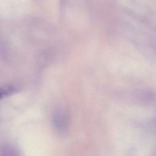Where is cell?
Returning <instances> with one entry per match:
<instances>
[{"instance_id": "1", "label": "cell", "mask_w": 156, "mask_h": 156, "mask_svg": "<svg viewBox=\"0 0 156 156\" xmlns=\"http://www.w3.org/2000/svg\"><path fill=\"white\" fill-rule=\"evenodd\" d=\"M2 148L0 156H19L15 149L10 146H4Z\"/></svg>"}, {"instance_id": "2", "label": "cell", "mask_w": 156, "mask_h": 156, "mask_svg": "<svg viewBox=\"0 0 156 156\" xmlns=\"http://www.w3.org/2000/svg\"><path fill=\"white\" fill-rule=\"evenodd\" d=\"M7 94V92L5 89H0V99Z\"/></svg>"}]
</instances>
